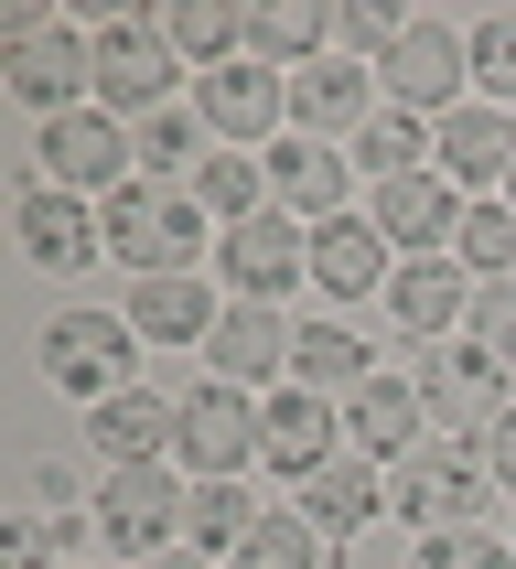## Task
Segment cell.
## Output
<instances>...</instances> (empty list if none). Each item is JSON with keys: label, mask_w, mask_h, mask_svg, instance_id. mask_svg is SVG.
<instances>
[{"label": "cell", "mask_w": 516, "mask_h": 569, "mask_svg": "<svg viewBox=\"0 0 516 569\" xmlns=\"http://www.w3.org/2000/svg\"><path fill=\"white\" fill-rule=\"evenodd\" d=\"M516 366L474 345V333H452V345H419V409H430V441H484L495 419L516 409Z\"/></svg>", "instance_id": "2"}, {"label": "cell", "mask_w": 516, "mask_h": 569, "mask_svg": "<svg viewBox=\"0 0 516 569\" xmlns=\"http://www.w3.org/2000/svg\"><path fill=\"white\" fill-rule=\"evenodd\" d=\"M452 258H463V280H516V204H506V193H484L474 216H463Z\"/></svg>", "instance_id": "32"}, {"label": "cell", "mask_w": 516, "mask_h": 569, "mask_svg": "<svg viewBox=\"0 0 516 569\" xmlns=\"http://www.w3.org/2000/svg\"><path fill=\"white\" fill-rule=\"evenodd\" d=\"M355 172H377V183H398V172H430V119H409V108H377V119H366V140H355Z\"/></svg>", "instance_id": "31"}, {"label": "cell", "mask_w": 516, "mask_h": 569, "mask_svg": "<svg viewBox=\"0 0 516 569\" xmlns=\"http://www.w3.org/2000/svg\"><path fill=\"white\" fill-rule=\"evenodd\" d=\"M495 366H516V280H474V322H463Z\"/></svg>", "instance_id": "36"}, {"label": "cell", "mask_w": 516, "mask_h": 569, "mask_svg": "<svg viewBox=\"0 0 516 569\" xmlns=\"http://www.w3.org/2000/svg\"><path fill=\"white\" fill-rule=\"evenodd\" d=\"M216 312H226V301L194 280V269H172V280H129V333H140V345H205Z\"/></svg>", "instance_id": "25"}, {"label": "cell", "mask_w": 516, "mask_h": 569, "mask_svg": "<svg viewBox=\"0 0 516 569\" xmlns=\"http://www.w3.org/2000/svg\"><path fill=\"white\" fill-rule=\"evenodd\" d=\"M387 269H398V248H387L366 216L312 226V280H322V301H334V312H345V301H366V290H387Z\"/></svg>", "instance_id": "24"}, {"label": "cell", "mask_w": 516, "mask_h": 569, "mask_svg": "<svg viewBox=\"0 0 516 569\" xmlns=\"http://www.w3.org/2000/svg\"><path fill=\"white\" fill-rule=\"evenodd\" d=\"M301 516H312L322 538L377 527V516H387V462H366V451H334L322 473H301Z\"/></svg>", "instance_id": "23"}, {"label": "cell", "mask_w": 516, "mask_h": 569, "mask_svg": "<svg viewBox=\"0 0 516 569\" xmlns=\"http://www.w3.org/2000/svg\"><path fill=\"white\" fill-rule=\"evenodd\" d=\"M194 204H205L216 226L269 216V161H258V151H205V172H194Z\"/></svg>", "instance_id": "29"}, {"label": "cell", "mask_w": 516, "mask_h": 569, "mask_svg": "<svg viewBox=\"0 0 516 569\" xmlns=\"http://www.w3.org/2000/svg\"><path fill=\"white\" fill-rule=\"evenodd\" d=\"M463 43H474V87L495 97V108H516V11H484V22H463Z\"/></svg>", "instance_id": "34"}, {"label": "cell", "mask_w": 516, "mask_h": 569, "mask_svg": "<svg viewBox=\"0 0 516 569\" xmlns=\"http://www.w3.org/2000/svg\"><path fill=\"white\" fill-rule=\"evenodd\" d=\"M226 569H322V527L301 506H290V516H258V538L237 548Z\"/></svg>", "instance_id": "33"}, {"label": "cell", "mask_w": 516, "mask_h": 569, "mask_svg": "<svg viewBox=\"0 0 516 569\" xmlns=\"http://www.w3.org/2000/svg\"><path fill=\"white\" fill-rule=\"evenodd\" d=\"M463 87H474V43H463L452 22H419V11H409V32L377 54V97L441 129L452 108H463Z\"/></svg>", "instance_id": "5"}, {"label": "cell", "mask_w": 516, "mask_h": 569, "mask_svg": "<svg viewBox=\"0 0 516 569\" xmlns=\"http://www.w3.org/2000/svg\"><path fill=\"white\" fill-rule=\"evenodd\" d=\"M32 161H43L64 193H97V204H108V193L140 172V140H129V119H108V108H76V119L32 129Z\"/></svg>", "instance_id": "10"}, {"label": "cell", "mask_w": 516, "mask_h": 569, "mask_svg": "<svg viewBox=\"0 0 516 569\" xmlns=\"http://www.w3.org/2000/svg\"><path fill=\"white\" fill-rule=\"evenodd\" d=\"M161 43L216 76V64H237V43H248V11H237V0H172V11H161Z\"/></svg>", "instance_id": "28"}, {"label": "cell", "mask_w": 516, "mask_h": 569, "mask_svg": "<svg viewBox=\"0 0 516 569\" xmlns=\"http://www.w3.org/2000/svg\"><path fill=\"white\" fill-rule=\"evenodd\" d=\"M345 161L355 151H334V140H269V204L280 216H301V226H334L345 216Z\"/></svg>", "instance_id": "21"}, {"label": "cell", "mask_w": 516, "mask_h": 569, "mask_svg": "<svg viewBox=\"0 0 516 569\" xmlns=\"http://www.w3.org/2000/svg\"><path fill=\"white\" fill-rule=\"evenodd\" d=\"M97 548H119L129 569L161 559V548H183V483H172V462H140V473H108L87 506Z\"/></svg>", "instance_id": "8"}, {"label": "cell", "mask_w": 516, "mask_h": 569, "mask_svg": "<svg viewBox=\"0 0 516 569\" xmlns=\"http://www.w3.org/2000/svg\"><path fill=\"white\" fill-rule=\"evenodd\" d=\"M11 237H22V258L32 269H87V258H108V226H97V204L87 193H64V183H32L22 204H11Z\"/></svg>", "instance_id": "17"}, {"label": "cell", "mask_w": 516, "mask_h": 569, "mask_svg": "<svg viewBox=\"0 0 516 569\" xmlns=\"http://www.w3.org/2000/svg\"><path fill=\"white\" fill-rule=\"evenodd\" d=\"M140 569H216L205 548H161V559H140Z\"/></svg>", "instance_id": "40"}, {"label": "cell", "mask_w": 516, "mask_h": 569, "mask_svg": "<svg viewBox=\"0 0 516 569\" xmlns=\"http://www.w3.org/2000/svg\"><path fill=\"white\" fill-rule=\"evenodd\" d=\"M463 216H474V204H463L441 172H398V183H377V204H366V226H377L398 258H452Z\"/></svg>", "instance_id": "16"}, {"label": "cell", "mask_w": 516, "mask_h": 569, "mask_svg": "<svg viewBox=\"0 0 516 569\" xmlns=\"http://www.w3.org/2000/svg\"><path fill=\"white\" fill-rule=\"evenodd\" d=\"M97 226H108V269H129V280H172L205 258V204H194V183H161V172H129L97 204Z\"/></svg>", "instance_id": "1"}, {"label": "cell", "mask_w": 516, "mask_h": 569, "mask_svg": "<svg viewBox=\"0 0 516 569\" xmlns=\"http://www.w3.org/2000/svg\"><path fill=\"white\" fill-rule=\"evenodd\" d=\"M377 108H387V97H377V64H355V54H322V64H301V76H290V129H301V140L355 151Z\"/></svg>", "instance_id": "15"}, {"label": "cell", "mask_w": 516, "mask_h": 569, "mask_svg": "<svg viewBox=\"0 0 516 569\" xmlns=\"http://www.w3.org/2000/svg\"><path fill=\"white\" fill-rule=\"evenodd\" d=\"M97 108L108 119H161V108H183L172 97V43H161V22H108L97 32Z\"/></svg>", "instance_id": "13"}, {"label": "cell", "mask_w": 516, "mask_h": 569, "mask_svg": "<svg viewBox=\"0 0 516 569\" xmlns=\"http://www.w3.org/2000/svg\"><path fill=\"white\" fill-rule=\"evenodd\" d=\"M506 204H516V183H506Z\"/></svg>", "instance_id": "41"}, {"label": "cell", "mask_w": 516, "mask_h": 569, "mask_svg": "<svg viewBox=\"0 0 516 569\" xmlns=\"http://www.w3.org/2000/svg\"><path fill=\"white\" fill-rule=\"evenodd\" d=\"M387 312L409 345H452L463 322H474V280H463V258H398L387 269Z\"/></svg>", "instance_id": "19"}, {"label": "cell", "mask_w": 516, "mask_h": 569, "mask_svg": "<svg viewBox=\"0 0 516 569\" xmlns=\"http://www.w3.org/2000/svg\"><path fill=\"white\" fill-rule=\"evenodd\" d=\"M290 345H301V322H290L280 301H226L216 333H205V366H216L226 387L269 398V387H290Z\"/></svg>", "instance_id": "14"}, {"label": "cell", "mask_w": 516, "mask_h": 569, "mask_svg": "<svg viewBox=\"0 0 516 569\" xmlns=\"http://www.w3.org/2000/svg\"><path fill=\"white\" fill-rule=\"evenodd\" d=\"M172 462H183L194 483H248V462H258V398H248V387H226V377L183 387Z\"/></svg>", "instance_id": "6"}, {"label": "cell", "mask_w": 516, "mask_h": 569, "mask_svg": "<svg viewBox=\"0 0 516 569\" xmlns=\"http://www.w3.org/2000/svg\"><path fill=\"white\" fill-rule=\"evenodd\" d=\"M248 538H258L248 483H194V495H183V548H205V559H237Z\"/></svg>", "instance_id": "30"}, {"label": "cell", "mask_w": 516, "mask_h": 569, "mask_svg": "<svg viewBox=\"0 0 516 569\" xmlns=\"http://www.w3.org/2000/svg\"><path fill=\"white\" fill-rule=\"evenodd\" d=\"M366 377H377V366H366V333H355L345 312L301 322V345H290V387H322V398H355Z\"/></svg>", "instance_id": "26"}, {"label": "cell", "mask_w": 516, "mask_h": 569, "mask_svg": "<svg viewBox=\"0 0 516 569\" xmlns=\"http://www.w3.org/2000/svg\"><path fill=\"white\" fill-rule=\"evenodd\" d=\"M0 87L22 97L32 119H76V97H97V43H87V32H64V22H43V11H11Z\"/></svg>", "instance_id": "3"}, {"label": "cell", "mask_w": 516, "mask_h": 569, "mask_svg": "<svg viewBox=\"0 0 516 569\" xmlns=\"http://www.w3.org/2000/svg\"><path fill=\"white\" fill-rule=\"evenodd\" d=\"M474 451H484V473H495V483H516V409H506V419H495V430H484V441H474Z\"/></svg>", "instance_id": "38"}, {"label": "cell", "mask_w": 516, "mask_h": 569, "mask_svg": "<svg viewBox=\"0 0 516 569\" xmlns=\"http://www.w3.org/2000/svg\"><path fill=\"white\" fill-rule=\"evenodd\" d=\"M430 172H441L452 193H506L516 183V108H495V97H463L441 129H430Z\"/></svg>", "instance_id": "12"}, {"label": "cell", "mask_w": 516, "mask_h": 569, "mask_svg": "<svg viewBox=\"0 0 516 569\" xmlns=\"http://www.w3.org/2000/svg\"><path fill=\"white\" fill-rule=\"evenodd\" d=\"M248 54L301 76V64L334 54V11H322V0H269V11H248Z\"/></svg>", "instance_id": "27"}, {"label": "cell", "mask_w": 516, "mask_h": 569, "mask_svg": "<svg viewBox=\"0 0 516 569\" xmlns=\"http://www.w3.org/2000/svg\"><path fill=\"white\" fill-rule=\"evenodd\" d=\"M409 569H516V559H506V538H495V527H452V538H419Z\"/></svg>", "instance_id": "35"}, {"label": "cell", "mask_w": 516, "mask_h": 569, "mask_svg": "<svg viewBox=\"0 0 516 569\" xmlns=\"http://www.w3.org/2000/svg\"><path fill=\"white\" fill-rule=\"evenodd\" d=\"M409 32V11H377V0H345V22H334V54H355V64H377L387 43Z\"/></svg>", "instance_id": "37"}, {"label": "cell", "mask_w": 516, "mask_h": 569, "mask_svg": "<svg viewBox=\"0 0 516 569\" xmlns=\"http://www.w3.org/2000/svg\"><path fill=\"white\" fill-rule=\"evenodd\" d=\"M419 430H430L419 377H366V387L345 398V451H366V462H409Z\"/></svg>", "instance_id": "22"}, {"label": "cell", "mask_w": 516, "mask_h": 569, "mask_svg": "<svg viewBox=\"0 0 516 569\" xmlns=\"http://www.w3.org/2000/svg\"><path fill=\"white\" fill-rule=\"evenodd\" d=\"M495 473H484L474 441H419L409 462H387V516H409L419 538H452V527H474Z\"/></svg>", "instance_id": "4"}, {"label": "cell", "mask_w": 516, "mask_h": 569, "mask_svg": "<svg viewBox=\"0 0 516 569\" xmlns=\"http://www.w3.org/2000/svg\"><path fill=\"white\" fill-rule=\"evenodd\" d=\"M129 355H140L129 312H54L43 322V377H54L64 398H87V409H108L129 387Z\"/></svg>", "instance_id": "9"}, {"label": "cell", "mask_w": 516, "mask_h": 569, "mask_svg": "<svg viewBox=\"0 0 516 569\" xmlns=\"http://www.w3.org/2000/svg\"><path fill=\"white\" fill-rule=\"evenodd\" d=\"M172 419L183 398H151V387H119L108 409H87V451L108 473H140V462H172Z\"/></svg>", "instance_id": "20"}, {"label": "cell", "mask_w": 516, "mask_h": 569, "mask_svg": "<svg viewBox=\"0 0 516 569\" xmlns=\"http://www.w3.org/2000/svg\"><path fill=\"white\" fill-rule=\"evenodd\" d=\"M0 569H43V527H11L0 538Z\"/></svg>", "instance_id": "39"}, {"label": "cell", "mask_w": 516, "mask_h": 569, "mask_svg": "<svg viewBox=\"0 0 516 569\" xmlns=\"http://www.w3.org/2000/svg\"><path fill=\"white\" fill-rule=\"evenodd\" d=\"M216 269H226V301H280L290 280H312V226L280 204L248 226H216Z\"/></svg>", "instance_id": "11"}, {"label": "cell", "mask_w": 516, "mask_h": 569, "mask_svg": "<svg viewBox=\"0 0 516 569\" xmlns=\"http://www.w3.org/2000/svg\"><path fill=\"white\" fill-rule=\"evenodd\" d=\"M194 119L216 129V151H269V140H290V76L237 54L216 76H194Z\"/></svg>", "instance_id": "7"}, {"label": "cell", "mask_w": 516, "mask_h": 569, "mask_svg": "<svg viewBox=\"0 0 516 569\" xmlns=\"http://www.w3.org/2000/svg\"><path fill=\"white\" fill-rule=\"evenodd\" d=\"M334 430H345V398H322V387H269L258 398V462H280L290 483L334 462Z\"/></svg>", "instance_id": "18"}]
</instances>
